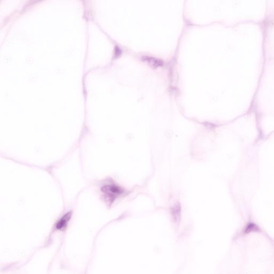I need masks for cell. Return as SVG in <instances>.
Here are the masks:
<instances>
[{
	"instance_id": "cell-3",
	"label": "cell",
	"mask_w": 274,
	"mask_h": 274,
	"mask_svg": "<svg viewBox=\"0 0 274 274\" xmlns=\"http://www.w3.org/2000/svg\"><path fill=\"white\" fill-rule=\"evenodd\" d=\"M143 61L148 63L152 68H157L158 67H162L163 65V62L153 57H143Z\"/></svg>"
},
{
	"instance_id": "cell-1",
	"label": "cell",
	"mask_w": 274,
	"mask_h": 274,
	"mask_svg": "<svg viewBox=\"0 0 274 274\" xmlns=\"http://www.w3.org/2000/svg\"><path fill=\"white\" fill-rule=\"evenodd\" d=\"M101 191L104 199L109 204H112L115 200L125 193L124 189L112 180L106 181L102 184Z\"/></svg>"
},
{
	"instance_id": "cell-2",
	"label": "cell",
	"mask_w": 274,
	"mask_h": 274,
	"mask_svg": "<svg viewBox=\"0 0 274 274\" xmlns=\"http://www.w3.org/2000/svg\"><path fill=\"white\" fill-rule=\"evenodd\" d=\"M72 216V212H68L65 214L55 224L56 230H63L67 228L69 221Z\"/></svg>"
}]
</instances>
